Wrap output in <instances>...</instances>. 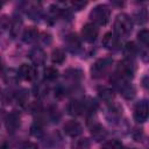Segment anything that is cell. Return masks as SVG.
I'll list each match as a JSON object with an SVG mask.
<instances>
[{"mask_svg": "<svg viewBox=\"0 0 149 149\" xmlns=\"http://www.w3.org/2000/svg\"><path fill=\"white\" fill-rule=\"evenodd\" d=\"M114 30L115 34L120 37L128 36L133 30V21L127 14H119L114 20Z\"/></svg>", "mask_w": 149, "mask_h": 149, "instance_id": "1", "label": "cell"}, {"mask_svg": "<svg viewBox=\"0 0 149 149\" xmlns=\"http://www.w3.org/2000/svg\"><path fill=\"white\" fill-rule=\"evenodd\" d=\"M109 16H111V10L107 5H98L90 13V19L94 24L98 26H105L108 22Z\"/></svg>", "mask_w": 149, "mask_h": 149, "instance_id": "2", "label": "cell"}, {"mask_svg": "<svg viewBox=\"0 0 149 149\" xmlns=\"http://www.w3.org/2000/svg\"><path fill=\"white\" fill-rule=\"evenodd\" d=\"M116 73L127 80L132 79L135 73V64H134L133 59L125 58V59L120 61L118 64V68H116Z\"/></svg>", "mask_w": 149, "mask_h": 149, "instance_id": "3", "label": "cell"}, {"mask_svg": "<svg viewBox=\"0 0 149 149\" xmlns=\"http://www.w3.org/2000/svg\"><path fill=\"white\" fill-rule=\"evenodd\" d=\"M113 63V59L109 58V57H105V58H100L98 59L91 68V74L93 78H100L102 77L107 71L108 69L111 68Z\"/></svg>", "mask_w": 149, "mask_h": 149, "instance_id": "4", "label": "cell"}, {"mask_svg": "<svg viewBox=\"0 0 149 149\" xmlns=\"http://www.w3.org/2000/svg\"><path fill=\"white\" fill-rule=\"evenodd\" d=\"M102 45L112 51H116L121 49V40L120 36H118L115 33H106L102 37Z\"/></svg>", "mask_w": 149, "mask_h": 149, "instance_id": "5", "label": "cell"}, {"mask_svg": "<svg viewBox=\"0 0 149 149\" xmlns=\"http://www.w3.org/2000/svg\"><path fill=\"white\" fill-rule=\"evenodd\" d=\"M134 119L137 122H144L149 118V104L146 100L139 101L134 107Z\"/></svg>", "mask_w": 149, "mask_h": 149, "instance_id": "6", "label": "cell"}, {"mask_svg": "<svg viewBox=\"0 0 149 149\" xmlns=\"http://www.w3.org/2000/svg\"><path fill=\"white\" fill-rule=\"evenodd\" d=\"M98 28L94 23H86L81 28V36L86 42H94L98 37Z\"/></svg>", "mask_w": 149, "mask_h": 149, "instance_id": "7", "label": "cell"}, {"mask_svg": "<svg viewBox=\"0 0 149 149\" xmlns=\"http://www.w3.org/2000/svg\"><path fill=\"white\" fill-rule=\"evenodd\" d=\"M64 43H65V47L66 49L70 51V52H78L80 49H81V42H80V38L76 35V34H69L66 35L65 40H64Z\"/></svg>", "mask_w": 149, "mask_h": 149, "instance_id": "8", "label": "cell"}, {"mask_svg": "<svg viewBox=\"0 0 149 149\" xmlns=\"http://www.w3.org/2000/svg\"><path fill=\"white\" fill-rule=\"evenodd\" d=\"M17 72H19V77L27 81H31L36 78V69L35 66L29 64H22Z\"/></svg>", "mask_w": 149, "mask_h": 149, "instance_id": "9", "label": "cell"}, {"mask_svg": "<svg viewBox=\"0 0 149 149\" xmlns=\"http://www.w3.org/2000/svg\"><path fill=\"white\" fill-rule=\"evenodd\" d=\"M63 129H64L65 134L71 136V137H77L78 135L81 134V130H83L80 123L78 121H74V120H70V121L65 122Z\"/></svg>", "mask_w": 149, "mask_h": 149, "instance_id": "10", "label": "cell"}, {"mask_svg": "<svg viewBox=\"0 0 149 149\" xmlns=\"http://www.w3.org/2000/svg\"><path fill=\"white\" fill-rule=\"evenodd\" d=\"M5 126L8 132L13 133L20 127V115L16 112H10L7 114L5 120Z\"/></svg>", "mask_w": 149, "mask_h": 149, "instance_id": "11", "label": "cell"}, {"mask_svg": "<svg viewBox=\"0 0 149 149\" xmlns=\"http://www.w3.org/2000/svg\"><path fill=\"white\" fill-rule=\"evenodd\" d=\"M29 58H30V61H31L35 65L40 66V65H43V64H44L47 56H45V52L43 51L42 48L36 47V48H33V49L30 50V52H29Z\"/></svg>", "mask_w": 149, "mask_h": 149, "instance_id": "12", "label": "cell"}, {"mask_svg": "<svg viewBox=\"0 0 149 149\" xmlns=\"http://www.w3.org/2000/svg\"><path fill=\"white\" fill-rule=\"evenodd\" d=\"M68 112L70 115H73V116H77V115H80L81 113H84L83 101H79V100L70 101L68 105Z\"/></svg>", "mask_w": 149, "mask_h": 149, "instance_id": "13", "label": "cell"}, {"mask_svg": "<svg viewBox=\"0 0 149 149\" xmlns=\"http://www.w3.org/2000/svg\"><path fill=\"white\" fill-rule=\"evenodd\" d=\"M37 38H38V30L35 27H28L22 34V40L26 43H33Z\"/></svg>", "mask_w": 149, "mask_h": 149, "instance_id": "14", "label": "cell"}, {"mask_svg": "<svg viewBox=\"0 0 149 149\" xmlns=\"http://www.w3.org/2000/svg\"><path fill=\"white\" fill-rule=\"evenodd\" d=\"M91 135L95 141H101L106 136V130L101 125L95 123L93 125V127H91Z\"/></svg>", "mask_w": 149, "mask_h": 149, "instance_id": "15", "label": "cell"}, {"mask_svg": "<svg viewBox=\"0 0 149 149\" xmlns=\"http://www.w3.org/2000/svg\"><path fill=\"white\" fill-rule=\"evenodd\" d=\"M134 21L139 24H143L146 23L148 20H149V14H148V10L146 8H141L139 10H136L134 13Z\"/></svg>", "mask_w": 149, "mask_h": 149, "instance_id": "16", "label": "cell"}, {"mask_svg": "<svg viewBox=\"0 0 149 149\" xmlns=\"http://www.w3.org/2000/svg\"><path fill=\"white\" fill-rule=\"evenodd\" d=\"M98 93H99L100 99L104 100V101H107V102L112 101L113 98H114V92L109 87H100L98 90Z\"/></svg>", "mask_w": 149, "mask_h": 149, "instance_id": "17", "label": "cell"}, {"mask_svg": "<svg viewBox=\"0 0 149 149\" xmlns=\"http://www.w3.org/2000/svg\"><path fill=\"white\" fill-rule=\"evenodd\" d=\"M123 52H125V55L127 56L126 58L133 59V58L136 56V54L139 52V48L135 45V43H134V42H128V43L125 45Z\"/></svg>", "mask_w": 149, "mask_h": 149, "instance_id": "18", "label": "cell"}, {"mask_svg": "<svg viewBox=\"0 0 149 149\" xmlns=\"http://www.w3.org/2000/svg\"><path fill=\"white\" fill-rule=\"evenodd\" d=\"M65 61V54L62 49H54L51 52V62L54 64H62Z\"/></svg>", "mask_w": 149, "mask_h": 149, "instance_id": "19", "label": "cell"}, {"mask_svg": "<svg viewBox=\"0 0 149 149\" xmlns=\"http://www.w3.org/2000/svg\"><path fill=\"white\" fill-rule=\"evenodd\" d=\"M81 71L78 70V69H69L64 72V77L66 79H70L72 81H78L80 78H81Z\"/></svg>", "mask_w": 149, "mask_h": 149, "instance_id": "20", "label": "cell"}, {"mask_svg": "<svg viewBox=\"0 0 149 149\" xmlns=\"http://www.w3.org/2000/svg\"><path fill=\"white\" fill-rule=\"evenodd\" d=\"M33 92H34V95L37 97V98L45 97L48 94V86L44 83H38V84H36L34 86Z\"/></svg>", "mask_w": 149, "mask_h": 149, "instance_id": "21", "label": "cell"}, {"mask_svg": "<svg viewBox=\"0 0 149 149\" xmlns=\"http://www.w3.org/2000/svg\"><path fill=\"white\" fill-rule=\"evenodd\" d=\"M137 40L141 43L142 47L149 48V30L148 29H142L137 33Z\"/></svg>", "mask_w": 149, "mask_h": 149, "instance_id": "22", "label": "cell"}, {"mask_svg": "<svg viewBox=\"0 0 149 149\" xmlns=\"http://www.w3.org/2000/svg\"><path fill=\"white\" fill-rule=\"evenodd\" d=\"M27 14L33 19V20H37L41 15V6L40 3H31L29 9L27 10Z\"/></svg>", "mask_w": 149, "mask_h": 149, "instance_id": "23", "label": "cell"}, {"mask_svg": "<svg viewBox=\"0 0 149 149\" xmlns=\"http://www.w3.org/2000/svg\"><path fill=\"white\" fill-rule=\"evenodd\" d=\"M43 76H44V79L45 80H55L58 77V71L55 68L49 66V68H45L44 69Z\"/></svg>", "mask_w": 149, "mask_h": 149, "instance_id": "24", "label": "cell"}, {"mask_svg": "<svg viewBox=\"0 0 149 149\" xmlns=\"http://www.w3.org/2000/svg\"><path fill=\"white\" fill-rule=\"evenodd\" d=\"M102 149H125L123 144L118 140H111L102 144Z\"/></svg>", "mask_w": 149, "mask_h": 149, "instance_id": "25", "label": "cell"}, {"mask_svg": "<svg viewBox=\"0 0 149 149\" xmlns=\"http://www.w3.org/2000/svg\"><path fill=\"white\" fill-rule=\"evenodd\" d=\"M21 24H22V21L20 20V17L17 19V17H15V20H13L12 21V23H10V34H12V36H16L17 35V33H19V30H20V27H21Z\"/></svg>", "mask_w": 149, "mask_h": 149, "instance_id": "26", "label": "cell"}, {"mask_svg": "<svg viewBox=\"0 0 149 149\" xmlns=\"http://www.w3.org/2000/svg\"><path fill=\"white\" fill-rule=\"evenodd\" d=\"M29 92L27 91V90H21L20 92H17V94L15 95V98H16V100H17V102L20 104V105H23V104H26L27 101H28V98H29V94H28Z\"/></svg>", "mask_w": 149, "mask_h": 149, "instance_id": "27", "label": "cell"}, {"mask_svg": "<svg viewBox=\"0 0 149 149\" xmlns=\"http://www.w3.org/2000/svg\"><path fill=\"white\" fill-rule=\"evenodd\" d=\"M42 133H43V128H42V126H41L38 122H36V123H34V125L31 126V134H33V135L40 136Z\"/></svg>", "mask_w": 149, "mask_h": 149, "instance_id": "28", "label": "cell"}, {"mask_svg": "<svg viewBox=\"0 0 149 149\" xmlns=\"http://www.w3.org/2000/svg\"><path fill=\"white\" fill-rule=\"evenodd\" d=\"M139 51H140L141 58H142L144 62H148V63H149V48L141 47V49H139Z\"/></svg>", "mask_w": 149, "mask_h": 149, "instance_id": "29", "label": "cell"}, {"mask_svg": "<svg viewBox=\"0 0 149 149\" xmlns=\"http://www.w3.org/2000/svg\"><path fill=\"white\" fill-rule=\"evenodd\" d=\"M19 149H38L37 144H35L34 142H30V141H26L23 143L20 144Z\"/></svg>", "mask_w": 149, "mask_h": 149, "instance_id": "30", "label": "cell"}, {"mask_svg": "<svg viewBox=\"0 0 149 149\" xmlns=\"http://www.w3.org/2000/svg\"><path fill=\"white\" fill-rule=\"evenodd\" d=\"M86 5H87L86 1H72V2H71V6H72L73 9H76V10H80V9L84 8Z\"/></svg>", "mask_w": 149, "mask_h": 149, "instance_id": "31", "label": "cell"}, {"mask_svg": "<svg viewBox=\"0 0 149 149\" xmlns=\"http://www.w3.org/2000/svg\"><path fill=\"white\" fill-rule=\"evenodd\" d=\"M49 114H50V116H51V119H52V121L54 122H57V120L59 119V113H58V109L57 108H55V107H51L50 108V111H49Z\"/></svg>", "mask_w": 149, "mask_h": 149, "instance_id": "32", "label": "cell"}, {"mask_svg": "<svg viewBox=\"0 0 149 149\" xmlns=\"http://www.w3.org/2000/svg\"><path fill=\"white\" fill-rule=\"evenodd\" d=\"M77 147H78V149H88L90 143H88V141L86 139H84V140H81V141L78 142V146Z\"/></svg>", "mask_w": 149, "mask_h": 149, "instance_id": "33", "label": "cell"}, {"mask_svg": "<svg viewBox=\"0 0 149 149\" xmlns=\"http://www.w3.org/2000/svg\"><path fill=\"white\" fill-rule=\"evenodd\" d=\"M142 85H143V87H146L147 90H149V74L146 76V77L142 79Z\"/></svg>", "mask_w": 149, "mask_h": 149, "instance_id": "34", "label": "cell"}, {"mask_svg": "<svg viewBox=\"0 0 149 149\" xmlns=\"http://www.w3.org/2000/svg\"><path fill=\"white\" fill-rule=\"evenodd\" d=\"M1 149H9V147L7 146V143H5V142H3V143H2V146H1Z\"/></svg>", "mask_w": 149, "mask_h": 149, "instance_id": "35", "label": "cell"}]
</instances>
